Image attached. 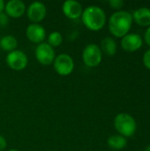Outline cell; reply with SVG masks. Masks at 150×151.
Masks as SVG:
<instances>
[{
	"label": "cell",
	"instance_id": "1",
	"mask_svg": "<svg viewBox=\"0 0 150 151\" xmlns=\"http://www.w3.org/2000/svg\"><path fill=\"white\" fill-rule=\"evenodd\" d=\"M133 24L132 14L127 11H117L109 19V30L112 35L122 38L128 34Z\"/></svg>",
	"mask_w": 150,
	"mask_h": 151
},
{
	"label": "cell",
	"instance_id": "5",
	"mask_svg": "<svg viewBox=\"0 0 150 151\" xmlns=\"http://www.w3.org/2000/svg\"><path fill=\"white\" fill-rule=\"evenodd\" d=\"M53 66L57 74L60 76H68L74 70V60L66 53H61L56 56Z\"/></svg>",
	"mask_w": 150,
	"mask_h": 151
},
{
	"label": "cell",
	"instance_id": "22",
	"mask_svg": "<svg viewBox=\"0 0 150 151\" xmlns=\"http://www.w3.org/2000/svg\"><path fill=\"white\" fill-rule=\"evenodd\" d=\"M144 38H145V41H146L147 44L150 46V26L147 28V30H146V32H145Z\"/></svg>",
	"mask_w": 150,
	"mask_h": 151
},
{
	"label": "cell",
	"instance_id": "24",
	"mask_svg": "<svg viewBox=\"0 0 150 151\" xmlns=\"http://www.w3.org/2000/svg\"><path fill=\"white\" fill-rule=\"evenodd\" d=\"M145 151H150V145H149V146L145 149Z\"/></svg>",
	"mask_w": 150,
	"mask_h": 151
},
{
	"label": "cell",
	"instance_id": "2",
	"mask_svg": "<svg viewBox=\"0 0 150 151\" xmlns=\"http://www.w3.org/2000/svg\"><path fill=\"white\" fill-rule=\"evenodd\" d=\"M81 20L84 26L91 31H99L105 26V12L97 5H89L82 12Z\"/></svg>",
	"mask_w": 150,
	"mask_h": 151
},
{
	"label": "cell",
	"instance_id": "19",
	"mask_svg": "<svg viewBox=\"0 0 150 151\" xmlns=\"http://www.w3.org/2000/svg\"><path fill=\"white\" fill-rule=\"evenodd\" d=\"M9 17L6 15L4 12L0 13V27H5L9 24Z\"/></svg>",
	"mask_w": 150,
	"mask_h": 151
},
{
	"label": "cell",
	"instance_id": "18",
	"mask_svg": "<svg viewBox=\"0 0 150 151\" xmlns=\"http://www.w3.org/2000/svg\"><path fill=\"white\" fill-rule=\"evenodd\" d=\"M124 4L125 3L122 0H110L109 1V4L111 5V7L116 10H119L120 8H122Z\"/></svg>",
	"mask_w": 150,
	"mask_h": 151
},
{
	"label": "cell",
	"instance_id": "21",
	"mask_svg": "<svg viewBox=\"0 0 150 151\" xmlns=\"http://www.w3.org/2000/svg\"><path fill=\"white\" fill-rule=\"evenodd\" d=\"M7 146V142L5 138L2 135H0V151L4 150Z\"/></svg>",
	"mask_w": 150,
	"mask_h": 151
},
{
	"label": "cell",
	"instance_id": "17",
	"mask_svg": "<svg viewBox=\"0 0 150 151\" xmlns=\"http://www.w3.org/2000/svg\"><path fill=\"white\" fill-rule=\"evenodd\" d=\"M63 42V35L58 31H53L48 35V42L47 43L50 44L52 48L58 47Z\"/></svg>",
	"mask_w": 150,
	"mask_h": 151
},
{
	"label": "cell",
	"instance_id": "9",
	"mask_svg": "<svg viewBox=\"0 0 150 151\" xmlns=\"http://www.w3.org/2000/svg\"><path fill=\"white\" fill-rule=\"evenodd\" d=\"M142 38L136 33H128L121 39V47L127 52H134L138 50L142 46Z\"/></svg>",
	"mask_w": 150,
	"mask_h": 151
},
{
	"label": "cell",
	"instance_id": "20",
	"mask_svg": "<svg viewBox=\"0 0 150 151\" xmlns=\"http://www.w3.org/2000/svg\"><path fill=\"white\" fill-rule=\"evenodd\" d=\"M142 61H143V64L146 66V68L150 70V49L144 53Z\"/></svg>",
	"mask_w": 150,
	"mask_h": 151
},
{
	"label": "cell",
	"instance_id": "25",
	"mask_svg": "<svg viewBox=\"0 0 150 151\" xmlns=\"http://www.w3.org/2000/svg\"><path fill=\"white\" fill-rule=\"evenodd\" d=\"M8 151H19V150H16V149H11V150H9Z\"/></svg>",
	"mask_w": 150,
	"mask_h": 151
},
{
	"label": "cell",
	"instance_id": "6",
	"mask_svg": "<svg viewBox=\"0 0 150 151\" xmlns=\"http://www.w3.org/2000/svg\"><path fill=\"white\" fill-rule=\"evenodd\" d=\"M5 62L11 69L14 71H22L27 66L28 58L25 52L15 50L6 55Z\"/></svg>",
	"mask_w": 150,
	"mask_h": 151
},
{
	"label": "cell",
	"instance_id": "4",
	"mask_svg": "<svg viewBox=\"0 0 150 151\" xmlns=\"http://www.w3.org/2000/svg\"><path fill=\"white\" fill-rule=\"evenodd\" d=\"M82 60L88 67L98 66L103 60V52L100 47L95 43L88 44L82 51Z\"/></svg>",
	"mask_w": 150,
	"mask_h": 151
},
{
	"label": "cell",
	"instance_id": "15",
	"mask_svg": "<svg viewBox=\"0 0 150 151\" xmlns=\"http://www.w3.org/2000/svg\"><path fill=\"white\" fill-rule=\"evenodd\" d=\"M107 144L113 150H121L127 145V139L120 134L111 135L108 138Z\"/></svg>",
	"mask_w": 150,
	"mask_h": 151
},
{
	"label": "cell",
	"instance_id": "13",
	"mask_svg": "<svg viewBox=\"0 0 150 151\" xmlns=\"http://www.w3.org/2000/svg\"><path fill=\"white\" fill-rule=\"evenodd\" d=\"M132 17H133V20H134L140 26L142 27L150 26V8L141 7L133 12Z\"/></svg>",
	"mask_w": 150,
	"mask_h": 151
},
{
	"label": "cell",
	"instance_id": "3",
	"mask_svg": "<svg viewBox=\"0 0 150 151\" xmlns=\"http://www.w3.org/2000/svg\"><path fill=\"white\" fill-rule=\"evenodd\" d=\"M114 127L120 135L127 138L132 137L135 134L137 130V123L132 115L121 112L114 119Z\"/></svg>",
	"mask_w": 150,
	"mask_h": 151
},
{
	"label": "cell",
	"instance_id": "11",
	"mask_svg": "<svg viewBox=\"0 0 150 151\" xmlns=\"http://www.w3.org/2000/svg\"><path fill=\"white\" fill-rule=\"evenodd\" d=\"M62 12L70 19H77L82 15V5L75 0H67L62 4Z\"/></svg>",
	"mask_w": 150,
	"mask_h": 151
},
{
	"label": "cell",
	"instance_id": "16",
	"mask_svg": "<svg viewBox=\"0 0 150 151\" xmlns=\"http://www.w3.org/2000/svg\"><path fill=\"white\" fill-rule=\"evenodd\" d=\"M0 47L4 51H7L8 53L11 51H13L18 47V41L15 38V36L11 35H6L0 38Z\"/></svg>",
	"mask_w": 150,
	"mask_h": 151
},
{
	"label": "cell",
	"instance_id": "14",
	"mask_svg": "<svg viewBox=\"0 0 150 151\" xmlns=\"http://www.w3.org/2000/svg\"><path fill=\"white\" fill-rule=\"evenodd\" d=\"M100 49L102 52L104 53L105 55L109 57H112L117 53V49H118L117 42L112 37L106 36L102 40Z\"/></svg>",
	"mask_w": 150,
	"mask_h": 151
},
{
	"label": "cell",
	"instance_id": "12",
	"mask_svg": "<svg viewBox=\"0 0 150 151\" xmlns=\"http://www.w3.org/2000/svg\"><path fill=\"white\" fill-rule=\"evenodd\" d=\"M27 7L21 0H10L4 5V12L9 18L18 19L24 15Z\"/></svg>",
	"mask_w": 150,
	"mask_h": 151
},
{
	"label": "cell",
	"instance_id": "7",
	"mask_svg": "<svg viewBox=\"0 0 150 151\" xmlns=\"http://www.w3.org/2000/svg\"><path fill=\"white\" fill-rule=\"evenodd\" d=\"M34 55L36 60L42 65H50L53 64L56 58L54 48H52L47 42H42L37 45Z\"/></svg>",
	"mask_w": 150,
	"mask_h": 151
},
{
	"label": "cell",
	"instance_id": "8",
	"mask_svg": "<svg viewBox=\"0 0 150 151\" xmlns=\"http://www.w3.org/2000/svg\"><path fill=\"white\" fill-rule=\"evenodd\" d=\"M27 16L32 23L39 24L42 21L47 14V9L43 3L39 1H34L29 4L27 8Z\"/></svg>",
	"mask_w": 150,
	"mask_h": 151
},
{
	"label": "cell",
	"instance_id": "23",
	"mask_svg": "<svg viewBox=\"0 0 150 151\" xmlns=\"http://www.w3.org/2000/svg\"><path fill=\"white\" fill-rule=\"evenodd\" d=\"M4 5H5V3L3 0H0V13L4 11Z\"/></svg>",
	"mask_w": 150,
	"mask_h": 151
},
{
	"label": "cell",
	"instance_id": "10",
	"mask_svg": "<svg viewBox=\"0 0 150 151\" xmlns=\"http://www.w3.org/2000/svg\"><path fill=\"white\" fill-rule=\"evenodd\" d=\"M26 36L30 42L40 44L43 42L46 37V30L40 24L31 23L27 27Z\"/></svg>",
	"mask_w": 150,
	"mask_h": 151
}]
</instances>
